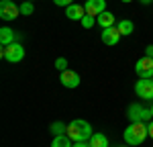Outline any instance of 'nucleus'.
Instances as JSON below:
<instances>
[{"instance_id":"obj_1","label":"nucleus","mask_w":153,"mask_h":147,"mask_svg":"<svg viewBox=\"0 0 153 147\" xmlns=\"http://www.w3.org/2000/svg\"><path fill=\"white\" fill-rule=\"evenodd\" d=\"M125 143L131 147H137V145H143V141L149 137V129L145 122H131L129 127L125 129Z\"/></svg>"},{"instance_id":"obj_2","label":"nucleus","mask_w":153,"mask_h":147,"mask_svg":"<svg viewBox=\"0 0 153 147\" xmlns=\"http://www.w3.org/2000/svg\"><path fill=\"white\" fill-rule=\"evenodd\" d=\"M68 137H70L71 141H90V137H92V127H90V122H86L84 119H76V121L68 122Z\"/></svg>"},{"instance_id":"obj_3","label":"nucleus","mask_w":153,"mask_h":147,"mask_svg":"<svg viewBox=\"0 0 153 147\" xmlns=\"http://www.w3.org/2000/svg\"><path fill=\"white\" fill-rule=\"evenodd\" d=\"M127 117H129L131 122H149V121H153L151 106L147 108V106H141V104H137V102L129 104V108H127Z\"/></svg>"},{"instance_id":"obj_4","label":"nucleus","mask_w":153,"mask_h":147,"mask_svg":"<svg viewBox=\"0 0 153 147\" xmlns=\"http://www.w3.org/2000/svg\"><path fill=\"white\" fill-rule=\"evenodd\" d=\"M2 57L6 61H10V63H19V61H23L25 57V47L21 43H10V45H6V47H2Z\"/></svg>"},{"instance_id":"obj_5","label":"nucleus","mask_w":153,"mask_h":147,"mask_svg":"<svg viewBox=\"0 0 153 147\" xmlns=\"http://www.w3.org/2000/svg\"><path fill=\"white\" fill-rule=\"evenodd\" d=\"M135 94L143 100H153V78H139L135 84Z\"/></svg>"},{"instance_id":"obj_6","label":"nucleus","mask_w":153,"mask_h":147,"mask_svg":"<svg viewBox=\"0 0 153 147\" xmlns=\"http://www.w3.org/2000/svg\"><path fill=\"white\" fill-rule=\"evenodd\" d=\"M21 14V6H16L12 0H2L0 2V19L2 21H14Z\"/></svg>"},{"instance_id":"obj_7","label":"nucleus","mask_w":153,"mask_h":147,"mask_svg":"<svg viewBox=\"0 0 153 147\" xmlns=\"http://www.w3.org/2000/svg\"><path fill=\"white\" fill-rule=\"evenodd\" d=\"M135 74L139 78H153V57L143 55L141 59L135 63Z\"/></svg>"},{"instance_id":"obj_8","label":"nucleus","mask_w":153,"mask_h":147,"mask_svg":"<svg viewBox=\"0 0 153 147\" xmlns=\"http://www.w3.org/2000/svg\"><path fill=\"white\" fill-rule=\"evenodd\" d=\"M59 82H61V86H65V88H78L80 86V76H78V72H71V70H65V72H59Z\"/></svg>"},{"instance_id":"obj_9","label":"nucleus","mask_w":153,"mask_h":147,"mask_svg":"<svg viewBox=\"0 0 153 147\" xmlns=\"http://www.w3.org/2000/svg\"><path fill=\"white\" fill-rule=\"evenodd\" d=\"M102 43L104 45H110V47H114L118 41H120V33H118V29H117V24L114 27H108V29H102Z\"/></svg>"},{"instance_id":"obj_10","label":"nucleus","mask_w":153,"mask_h":147,"mask_svg":"<svg viewBox=\"0 0 153 147\" xmlns=\"http://www.w3.org/2000/svg\"><path fill=\"white\" fill-rule=\"evenodd\" d=\"M84 8H86V14H90V16L96 19L98 14H102L106 10V0H86Z\"/></svg>"},{"instance_id":"obj_11","label":"nucleus","mask_w":153,"mask_h":147,"mask_svg":"<svg viewBox=\"0 0 153 147\" xmlns=\"http://www.w3.org/2000/svg\"><path fill=\"white\" fill-rule=\"evenodd\" d=\"M65 16H68L70 21H82L84 16H86V8L80 6V4H70V6L65 8Z\"/></svg>"},{"instance_id":"obj_12","label":"nucleus","mask_w":153,"mask_h":147,"mask_svg":"<svg viewBox=\"0 0 153 147\" xmlns=\"http://www.w3.org/2000/svg\"><path fill=\"white\" fill-rule=\"evenodd\" d=\"M96 24H98V27H102V29L114 27V24H117V21H114V14H112L110 10H104L102 14H98V16H96Z\"/></svg>"},{"instance_id":"obj_13","label":"nucleus","mask_w":153,"mask_h":147,"mask_svg":"<svg viewBox=\"0 0 153 147\" xmlns=\"http://www.w3.org/2000/svg\"><path fill=\"white\" fill-rule=\"evenodd\" d=\"M0 43H2V47L14 43V31H12L10 27H2L0 29Z\"/></svg>"},{"instance_id":"obj_14","label":"nucleus","mask_w":153,"mask_h":147,"mask_svg":"<svg viewBox=\"0 0 153 147\" xmlns=\"http://www.w3.org/2000/svg\"><path fill=\"white\" fill-rule=\"evenodd\" d=\"M88 143H90V147H108V137L104 133H94Z\"/></svg>"},{"instance_id":"obj_15","label":"nucleus","mask_w":153,"mask_h":147,"mask_svg":"<svg viewBox=\"0 0 153 147\" xmlns=\"http://www.w3.org/2000/svg\"><path fill=\"white\" fill-rule=\"evenodd\" d=\"M117 29H118V33L123 37H127L131 35L133 31H135V24H133V21H129V19H125V21H120V23H117Z\"/></svg>"},{"instance_id":"obj_16","label":"nucleus","mask_w":153,"mask_h":147,"mask_svg":"<svg viewBox=\"0 0 153 147\" xmlns=\"http://www.w3.org/2000/svg\"><path fill=\"white\" fill-rule=\"evenodd\" d=\"M51 147H74V141H71L68 135H57L51 141Z\"/></svg>"},{"instance_id":"obj_17","label":"nucleus","mask_w":153,"mask_h":147,"mask_svg":"<svg viewBox=\"0 0 153 147\" xmlns=\"http://www.w3.org/2000/svg\"><path fill=\"white\" fill-rule=\"evenodd\" d=\"M51 133L55 135V137H57V135H65L68 133V125H65V122H53V125H51Z\"/></svg>"},{"instance_id":"obj_18","label":"nucleus","mask_w":153,"mask_h":147,"mask_svg":"<svg viewBox=\"0 0 153 147\" xmlns=\"http://www.w3.org/2000/svg\"><path fill=\"white\" fill-rule=\"evenodd\" d=\"M33 12H35V6H33V2H23V4H21V14L29 16V14H33Z\"/></svg>"},{"instance_id":"obj_19","label":"nucleus","mask_w":153,"mask_h":147,"mask_svg":"<svg viewBox=\"0 0 153 147\" xmlns=\"http://www.w3.org/2000/svg\"><path fill=\"white\" fill-rule=\"evenodd\" d=\"M80 23H82L84 29H92V27H94V23H96V19H94V16H90V14H86Z\"/></svg>"},{"instance_id":"obj_20","label":"nucleus","mask_w":153,"mask_h":147,"mask_svg":"<svg viewBox=\"0 0 153 147\" xmlns=\"http://www.w3.org/2000/svg\"><path fill=\"white\" fill-rule=\"evenodd\" d=\"M55 68H57L59 72H65V70H68V59H65V57H57V59H55Z\"/></svg>"},{"instance_id":"obj_21","label":"nucleus","mask_w":153,"mask_h":147,"mask_svg":"<svg viewBox=\"0 0 153 147\" xmlns=\"http://www.w3.org/2000/svg\"><path fill=\"white\" fill-rule=\"evenodd\" d=\"M53 4H57V6H70V4H74V0H53Z\"/></svg>"},{"instance_id":"obj_22","label":"nucleus","mask_w":153,"mask_h":147,"mask_svg":"<svg viewBox=\"0 0 153 147\" xmlns=\"http://www.w3.org/2000/svg\"><path fill=\"white\" fill-rule=\"evenodd\" d=\"M74 147H90L88 141H74Z\"/></svg>"},{"instance_id":"obj_23","label":"nucleus","mask_w":153,"mask_h":147,"mask_svg":"<svg viewBox=\"0 0 153 147\" xmlns=\"http://www.w3.org/2000/svg\"><path fill=\"white\" fill-rule=\"evenodd\" d=\"M145 55H147V57H153V45H147V47H145Z\"/></svg>"},{"instance_id":"obj_24","label":"nucleus","mask_w":153,"mask_h":147,"mask_svg":"<svg viewBox=\"0 0 153 147\" xmlns=\"http://www.w3.org/2000/svg\"><path fill=\"white\" fill-rule=\"evenodd\" d=\"M147 129H149V137L153 139V121H149V125H147Z\"/></svg>"},{"instance_id":"obj_25","label":"nucleus","mask_w":153,"mask_h":147,"mask_svg":"<svg viewBox=\"0 0 153 147\" xmlns=\"http://www.w3.org/2000/svg\"><path fill=\"white\" fill-rule=\"evenodd\" d=\"M139 2H141V4H151L153 0H139Z\"/></svg>"},{"instance_id":"obj_26","label":"nucleus","mask_w":153,"mask_h":147,"mask_svg":"<svg viewBox=\"0 0 153 147\" xmlns=\"http://www.w3.org/2000/svg\"><path fill=\"white\" fill-rule=\"evenodd\" d=\"M120 2H125V4H127V2H133V0H120Z\"/></svg>"},{"instance_id":"obj_27","label":"nucleus","mask_w":153,"mask_h":147,"mask_svg":"<svg viewBox=\"0 0 153 147\" xmlns=\"http://www.w3.org/2000/svg\"><path fill=\"white\" fill-rule=\"evenodd\" d=\"M25 2H33V0H25Z\"/></svg>"},{"instance_id":"obj_28","label":"nucleus","mask_w":153,"mask_h":147,"mask_svg":"<svg viewBox=\"0 0 153 147\" xmlns=\"http://www.w3.org/2000/svg\"><path fill=\"white\" fill-rule=\"evenodd\" d=\"M151 112H153V104H151Z\"/></svg>"},{"instance_id":"obj_29","label":"nucleus","mask_w":153,"mask_h":147,"mask_svg":"<svg viewBox=\"0 0 153 147\" xmlns=\"http://www.w3.org/2000/svg\"><path fill=\"white\" fill-rule=\"evenodd\" d=\"M127 147H131V145H127Z\"/></svg>"}]
</instances>
